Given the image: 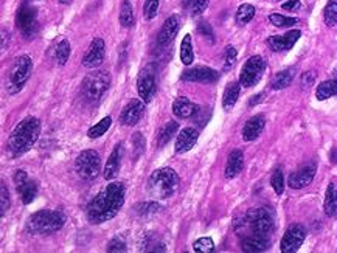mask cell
<instances>
[{
	"label": "cell",
	"mask_w": 337,
	"mask_h": 253,
	"mask_svg": "<svg viewBox=\"0 0 337 253\" xmlns=\"http://www.w3.org/2000/svg\"><path fill=\"white\" fill-rule=\"evenodd\" d=\"M125 204V185L112 182L101 190L87 207V219L92 224H103L111 221Z\"/></svg>",
	"instance_id": "obj_1"
},
{
	"label": "cell",
	"mask_w": 337,
	"mask_h": 253,
	"mask_svg": "<svg viewBox=\"0 0 337 253\" xmlns=\"http://www.w3.org/2000/svg\"><path fill=\"white\" fill-rule=\"evenodd\" d=\"M41 134V121L36 117H27L16 126L8 138V149L14 155L28 152L38 141Z\"/></svg>",
	"instance_id": "obj_2"
},
{
	"label": "cell",
	"mask_w": 337,
	"mask_h": 253,
	"mask_svg": "<svg viewBox=\"0 0 337 253\" xmlns=\"http://www.w3.org/2000/svg\"><path fill=\"white\" fill-rule=\"evenodd\" d=\"M177 188H179V176L171 168L155 170L149 177L148 190L149 194L157 201L171 197L177 191Z\"/></svg>",
	"instance_id": "obj_3"
},
{
	"label": "cell",
	"mask_w": 337,
	"mask_h": 253,
	"mask_svg": "<svg viewBox=\"0 0 337 253\" xmlns=\"http://www.w3.org/2000/svg\"><path fill=\"white\" fill-rule=\"evenodd\" d=\"M65 219V214L61 210H41L30 216L27 230L31 234H50L61 230Z\"/></svg>",
	"instance_id": "obj_4"
},
{
	"label": "cell",
	"mask_w": 337,
	"mask_h": 253,
	"mask_svg": "<svg viewBox=\"0 0 337 253\" xmlns=\"http://www.w3.org/2000/svg\"><path fill=\"white\" fill-rule=\"evenodd\" d=\"M241 225L244 230L249 231V234L269 238V234L275 228L274 214L269 211V208H252L244 214Z\"/></svg>",
	"instance_id": "obj_5"
},
{
	"label": "cell",
	"mask_w": 337,
	"mask_h": 253,
	"mask_svg": "<svg viewBox=\"0 0 337 253\" xmlns=\"http://www.w3.org/2000/svg\"><path fill=\"white\" fill-rule=\"evenodd\" d=\"M109 86H111L109 71H104V70L94 71V73H89L84 78L81 84V97L86 103L95 104L108 92Z\"/></svg>",
	"instance_id": "obj_6"
},
{
	"label": "cell",
	"mask_w": 337,
	"mask_h": 253,
	"mask_svg": "<svg viewBox=\"0 0 337 253\" xmlns=\"http://www.w3.org/2000/svg\"><path fill=\"white\" fill-rule=\"evenodd\" d=\"M31 71H33V61L30 56L24 55L21 58H17L8 75V86H7L8 94L14 95L19 92V90H22L24 84L28 81L31 75Z\"/></svg>",
	"instance_id": "obj_7"
},
{
	"label": "cell",
	"mask_w": 337,
	"mask_h": 253,
	"mask_svg": "<svg viewBox=\"0 0 337 253\" xmlns=\"http://www.w3.org/2000/svg\"><path fill=\"white\" fill-rule=\"evenodd\" d=\"M75 170L84 180H94L101 170V157L94 149H86L79 152L75 160Z\"/></svg>",
	"instance_id": "obj_8"
},
{
	"label": "cell",
	"mask_w": 337,
	"mask_h": 253,
	"mask_svg": "<svg viewBox=\"0 0 337 253\" xmlns=\"http://www.w3.org/2000/svg\"><path fill=\"white\" fill-rule=\"evenodd\" d=\"M266 68V62L261 56H252L242 65L239 73V82L244 87H254L261 79Z\"/></svg>",
	"instance_id": "obj_9"
},
{
	"label": "cell",
	"mask_w": 337,
	"mask_h": 253,
	"mask_svg": "<svg viewBox=\"0 0 337 253\" xmlns=\"http://www.w3.org/2000/svg\"><path fill=\"white\" fill-rule=\"evenodd\" d=\"M16 25L27 38H33L38 31V11L36 8L24 4L16 14Z\"/></svg>",
	"instance_id": "obj_10"
},
{
	"label": "cell",
	"mask_w": 337,
	"mask_h": 253,
	"mask_svg": "<svg viewBox=\"0 0 337 253\" xmlns=\"http://www.w3.org/2000/svg\"><path fill=\"white\" fill-rule=\"evenodd\" d=\"M305 238H306L305 227L300 224H294L286 230L285 236L281 239L280 250L283 253H294L301 247V244L305 242Z\"/></svg>",
	"instance_id": "obj_11"
},
{
	"label": "cell",
	"mask_w": 337,
	"mask_h": 253,
	"mask_svg": "<svg viewBox=\"0 0 337 253\" xmlns=\"http://www.w3.org/2000/svg\"><path fill=\"white\" fill-rule=\"evenodd\" d=\"M137 90H138L140 98L145 103H149L154 98L155 90H157V82H155V75L151 65L145 67L140 71V75L137 78Z\"/></svg>",
	"instance_id": "obj_12"
},
{
	"label": "cell",
	"mask_w": 337,
	"mask_h": 253,
	"mask_svg": "<svg viewBox=\"0 0 337 253\" xmlns=\"http://www.w3.org/2000/svg\"><path fill=\"white\" fill-rule=\"evenodd\" d=\"M106 55V45L101 38H95L89 45L86 55L82 58V65L87 68H97L103 64Z\"/></svg>",
	"instance_id": "obj_13"
},
{
	"label": "cell",
	"mask_w": 337,
	"mask_h": 253,
	"mask_svg": "<svg viewBox=\"0 0 337 253\" xmlns=\"http://www.w3.org/2000/svg\"><path fill=\"white\" fill-rule=\"evenodd\" d=\"M181 78L184 81H190V82L211 84V82H216L219 79V73L216 70L210 68V67H194V68L185 70Z\"/></svg>",
	"instance_id": "obj_14"
},
{
	"label": "cell",
	"mask_w": 337,
	"mask_h": 253,
	"mask_svg": "<svg viewBox=\"0 0 337 253\" xmlns=\"http://www.w3.org/2000/svg\"><path fill=\"white\" fill-rule=\"evenodd\" d=\"M145 101L143 100H132L129 101L125 109L121 111V115H120V121L125 124V126H135L141 115L145 112Z\"/></svg>",
	"instance_id": "obj_15"
},
{
	"label": "cell",
	"mask_w": 337,
	"mask_h": 253,
	"mask_svg": "<svg viewBox=\"0 0 337 253\" xmlns=\"http://www.w3.org/2000/svg\"><path fill=\"white\" fill-rule=\"evenodd\" d=\"M314 176H315V163L305 165V166H301L298 171H295L289 176L288 185L292 190H301V188L308 187L312 182Z\"/></svg>",
	"instance_id": "obj_16"
},
{
	"label": "cell",
	"mask_w": 337,
	"mask_h": 253,
	"mask_svg": "<svg viewBox=\"0 0 337 253\" xmlns=\"http://www.w3.org/2000/svg\"><path fill=\"white\" fill-rule=\"evenodd\" d=\"M300 36H301V31L291 30L286 34L272 36V38L268 39V44L274 51H286V50H291L294 47V44L300 39Z\"/></svg>",
	"instance_id": "obj_17"
},
{
	"label": "cell",
	"mask_w": 337,
	"mask_h": 253,
	"mask_svg": "<svg viewBox=\"0 0 337 253\" xmlns=\"http://www.w3.org/2000/svg\"><path fill=\"white\" fill-rule=\"evenodd\" d=\"M179 27H181V19H179V16H176V14H174V16H170L168 19L165 21V24H163L160 33H158V36H157V42H158V45H162V47L170 45V44L174 41L177 31H179Z\"/></svg>",
	"instance_id": "obj_18"
},
{
	"label": "cell",
	"mask_w": 337,
	"mask_h": 253,
	"mask_svg": "<svg viewBox=\"0 0 337 253\" xmlns=\"http://www.w3.org/2000/svg\"><path fill=\"white\" fill-rule=\"evenodd\" d=\"M198 141V131L194 128H185L179 132L176 140V154L188 152Z\"/></svg>",
	"instance_id": "obj_19"
},
{
	"label": "cell",
	"mask_w": 337,
	"mask_h": 253,
	"mask_svg": "<svg viewBox=\"0 0 337 253\" xmlns=\"http://www.w3.org/2000/svg\"><path fill=\"white\" fill-rule=\"evenodd\" d=\"M271 247V241L269 238L264 236H257V234H245L241 241V248L242 251L247 253H260V251H266Z\"/></svg>",
	"instance_id": "obj_20"
},
{
	"label": "cell",
	"mask_w": 337,
	"mask_h": 253,
	"mask_svg": "<svg viewBox=\"0 0 337 253\" xmlns=\"http://www.w3.org/2000/svg\"><path fill=\"white\" fill-rule=\"evenodd\" d=\"M264 124H266V120H264L263 115L252 117L249 121L244 124V128H242V138H244V141L257 140L261 135L263 129H264Z\"/></svg>",
	"instance_id": "obj_21"
},
{
	"label": "cell",
	"mask_w": 337,
	"mask_h": 253,
	"mask_svg": "<svg viewBox=\"0 0 337 253\" xmlns=\"http://www.w3.org/2000/svg\"><path fill=\"white\" fill-rule=\"evenodd\" d=\"M244 168V154L239 149H235L228 154L227 158V165H225V179H235Z\"/></svg>",
	"instance_id": "obj_22"
},
{
	"label": "cell",
	"mask_w": 337,
	"mask_h": 253,
	"mask_svg": "<svg viewBox=\"0 0 337 253\" xmlns=\"http://www.w3.org/2000/svg\"><path fill=\"white\" fill-rule=\"evenodd\" d=\"M121 158H123V146L121 144H117L114 151L111 152L108 161H106V166H104V179L106 180H111L117 176V173L121 166Z\"/></svg>",
	"instance_id": "obj_23"
},
{
	"label": "cell",
	"mask_w": 337,
	"mask_h": 253,
	"mask_svg": "<svg viewBox=\"0 0 337 253\" xmlns=\"http://www.w3.org/2000/svg\"><path fill=\"white\" fill-rule=\"evenodd\" d=\"M198 111H199V106L191 103L185 97L176 98L174 103H173V112H174L176 117H179V118H190V117H193L194 114H196Z\"/></svg>",
	"instance_id": "obj_24"
},
{
	"label": "cell",
	"mask_w": 337,
	"mask_h": 253,
	"mask_svg": "<svg viewBox=\"0 0 337 253\" xmlns=\"http://www.w3.org/2000/svg\"><path fill=\"white\" fill-rule=\"evenodd\" d=\"M241 82H228L225 90H224V95H222V107L224 111H232L238 98H239V90H241Z\"/></svg>",
	"instance_id": "obj_25"
},
{
	"label": "cell",
	"mask_w": 337,
	"mask_h": 253,
	"mask_svg": "<svg viewBox=\"0 0 337 253\" xmlns=\"http://www.w3.org/2000/svg\"><path fill=\"white\" fill-rule=\"evenodd\" d=\"M325 213L329 218H334L337 214V185L335 184H329L326 188V194H325Z\"/></svg>",
	"instance_id": "obj_26"
},
{
	"label": "cell",
	"mask_w": 337,
	"mask_h": 253,
	"mask_svg": "<svg viewBox=\"0 0 337 253\" xmlns=\"http://www.w3.org/2000/svg\"><path fill=\"white\" fill-rule=\"evenodd\" d=\"M294 76H295V70L294 68H286V70H283V71H278V73L274 76L272 82H271V87L274 90L286 89L288 86H291Z\"/></svg>",
	"instance_id": "obj_27"
},
{
	"label": "cell",
	"mask_w": 337,
	"mask_h": 253,
	"mask_svg": "<svg viewBox=\"0 0 337 253\" xmlns=\"http://www.w3.org/2000/svg\"><path fill=\"white\" fill-rule=\"evenodd\" d=\"M16 190H17V193H19L22 202L25 205L31 204L34 201V197L38 196V184L33 182V180H27L25 184H22L21 187H17Z\"/></svg>",
	"instance_id": "obj_28"
},
{
	"label": "cell",
	"mask_w": 337,
	"mask_h": 253,
	"mask_svg": "<svg viewBox=\"0 0 337 253\" xmlns=\"http://www.w3.org/2000/svg\"><path fill=\"white\" fill-rule=\"evenodd\" d=\"M334 95H337V79H328V81H323L322 84L317 86V90H315L317 100L323 101Z\"/></svg>",
	"instance_id": "obj_29"
},
{
	"label": "cell",
	"mask_w": 337,
	"mask_h": 253,
	"mask_svg": "<svg viewBox=\"0 0 337 253\" xmlns=\"http://www.w3.org/2000/svg\"><path fill=\"white\" fill-rule=\"evenodd\" d=\"M120 24L125 28H131L134 25V8L129 0H123L120 8Z\"/></svg>",
	"instance_id": "obj_30"
},
{
	"label": "cell",
	"mask_w": 337,
	"mask_h": 253,
	"mask_svg": "<svg viewBox=\"0 0 337 253\" xmlns=\"http://www.w3.org/2000/svg\"><path fill=\"white\" fill-rule=\"evenodd\" d=\"M70 51H72V48H70V44L67 39L61 41L56 48H55V53H53V56H55V61L59 64V65H64L67 64L68 58H70Z\"/></svg>",
	"instance_id": "obj_31"
},
{
	"label": "cell",
	"mask_w": 337,
	"mask_h": 253,
	"mask_svg": "<svg viewBox=\"0 0 337 253\" xmlns=\"http://www.w3.org/2000/svg\"><path fill=\"white\" fill-rule=\"evenodd\" d=\"M255 17V7L250 5V4H244L238 8L236 11V22L239 25H245L249 24L252 19Z\"/></svg>",
	"instance_id": "obj_32"
},
{
	"label": "cell",
	"mask_w": 337,
	"mask_h": 253,
	"mask_svg": "<svg viewBox=\"0 0 337 253\" xmlns=\"http://www.w3.org/2000/svg\"><path fill=\"white\" fill-rule=\"evenodd\" d=\"M177 129H179V124L176 121H168L160 129V134H158V144H160V146H165V144L173 138V135H176Z\"/></svg>",
	"instance_id": "obj_33"
},
{
	"label": "cell",
	"mask_w": 337,
	"mask_h": 253,
	"mask_svg": "<svg viewBox=\"0 0 337 253\" xmlns=\"http://www.w3.org/2000/svg\"><path fill=\"white\" fill-rule=\"evenodd\" d=\"M111 124H112V118L104 117L100 123H97L95 126H92V128L89 129V132H87L89 138H98V137L104 135L106 132H108V129L111 128Z\"/></svg>",
	"instance_id": "obj_34"
},
{
	"label": "cell",
	"mask_w": 337,
	"mask_h": 253,
	"mask_svg": "<svg viewBox=\"0 0 337 253\" xmlns=\"http://www.w3.org/2000/svg\"><path fill=\"white\" fill-rule=\"evenodd\" d=\"M181 61L185 65H190L194 61V53H193L191 36L190 34H187L184 38V41H182V45H181Z\"/></svg>",
	"instance_id": "obj_35"
},
{
	"label": "cell",
	"mask_w": 337,
	"mask_h": 253,
	"mask_svg": "<svg viewBox=\"0 0 337 253\" xmlns=\"http://www.w3.org/2000/svg\"><path fill=\"white\" fill-rule=\"evenodd\" d=\"M323 19L328 27H334L337 24V0H329L323 10Z\"/></svg>",
	"instance_id": "obj_36"
},
{
	"label": "cell",
	"mask_w": 337,
	"mask_h": 253,
	"mask_svg": "<svg viewBox=\"0 0 337 253\" xmlns=\"http://www.w3.org/2000/svg\"><path fill=\"white\" fill-rule=\"evenodd\" d=\"M269 22L278 28H283V27H292L295 24H298V19L295 17H288V16H283V14H271L269 16Z\"/></svg>",
	"instance_id": "obj_37"
},
{
	"label": "cell",
	"mask_w": 337,
	"mask_h": 253,
	"mask_svg": "<svg viewBox=\"0 0 337 253\" xmlns=\"http://www.w3.org/2000/svg\"><path fill=\"white\" fill-rule=\"evenodd\" d=\"M160 210L162 207L157 202H143V204L135 205V213L140 216H152V214H157Z\"/></svg>",
	"instance_id": "obj_38"
},
{
	"label": "cell",
	"mask_w": 337,
	"mask_h": 253,
	"mask_svg": "<svg viewBox=\"0 0 337 253\" xmlns=\"http://www.w3.org/2000/svg\"><path fill=\"white\" fill-rule=\"evenodd\" d=\"M271 184H272L274 191H275L278 196H281L283 191H285V177H283V171H281L280 168L274 171L272 179H271Z\"/></svg>",
	"instance_id": "obj_39"
},
{
	"label": "cell",
	"mask_w": 337,
	"mask_h": 253,
	"mask_svg": "<svg viewBox=\"0 0 337 253\" xmlns=\"http://www.w3.org/2000/svg\"><path fill=\"white\" fill-rule=\"evenodd\" d=\"M193 248L198 253H211L215 250V242L211 238H201L193 244Z\"/></svg>",
	"instance_id": "obj_40"
},
{
	"label": "cell",
	"mask_w": 337,
	"mask_h": 253,
	"mask_svg": "<svg viewBox=\"0 0 337 253\" xmlns=\"http://www.w3.org/2000/svg\"><path fill=\"white\" fill-rule=\"evenodd\" d=\"M208 4H210V0H190L187 8L191 16H199L207 10Z\"/></svg>",
	"instance_id": "obj_41"
},
{
	"label": "cell",
	"mask_w": 337,
	"mask_h": 253,
	"mask_svg": "<svg viewBox=\"0 0 337 253\" xmlns=\"http://www.w3.org/2000/svg\"><path fill=\"white\" fill-rule=\"evenodd\" d=\"M8 210H10V191L5 182H2L0 184V214L5 216Z\"/></svg>",
	"instance_id": "obj_42"
},
{
	"label": "cell",
	"mask_w": 337,
	"mask_h": 253,
	"mask_svg": "<svg viewBox=\"0 0 337 253\" xmlns=\"http://www.w3.org/2000/svg\"><path fill=\"white\" fill-rule=\"evenodd\" d=\"M158 5H160V0H146V4L143 7V16L146 21H151L157 16Z\"/></svg>",
	"instance_id": "obj_43"
},
{
	"label": "cell",
	"mask_w": 337,
	"mask_h": 253,
	"mask_svg": "<svg viewBox=\"0 0 337 253\" xmlns=\"http://www.w3.org/2000/svg\"><path fill=\"white\" fill-rule=\"evenodd\" d=\"M132 144H134V149H135V157H140L146 148V140L143 138V135H141L140 132H135L132 135Z\"/></svg>",
	"instance_id": "obj_44"
},
{
	"label": "cell",
	"mask_w": 337,
	"mask_h": 253,
	"mask_svg": "<svg viewBox=\"0 0 337 253\" xmlns=\"http://www.w3.org/2000/svg\"><path fill=\"white\" fill-rule=\"evenodd\" d=\"M108 250L109 253H118V251H126V244H125V241L123 239H120V238H114L109 244H108Z\"/></svg>",
	"instance_id": "obj_45"
},
{
	"label": "cell",
	"mask_w": 337,
	"mask_h": 253,
	"mask_svg": "<svg viewBox=\"0 0 337 253\" xmlns=\"http://www.w3.org/2000/svg\"><path fill=\"white\" fill-rule=\"evenodd\" d=\"M236 56H238V51L235 47L228 45L225 48V68H230L235 62H236Z\"/></svg>",
	"instance_id": "obj_46"
},
{
	"label": "cell",
	"mask_w": 337,
	"mask_h": 253,
	"mask_svg": "<svg viewBox=\"0 0 337 253\" xmlns=\"http://www.w3.org/2000/svg\"><path fill=\"white\" fill-rule=\"evenodd\" d=\"M198 30H199V33H201L202 36H205V38H208L211 42L215 41V39H213V30H211L210 24H207V22H201V24H199V27H198Z\"/></svg>",
	"instance_id": "obj_47"
},
{
	"label": "cell",
	"mask_w": 337,
	"mask_h": 253,
	"mask_svg": "<svg viewBox=\"0 0 337 253\" xmlns=\"http://www.w3.org/2000/svg\"><path fill=\"white\" fill-rule=\"evenodd\" d=\"M27 180H28V176H27V173L24 170L16 171V174H14V185H16V188L21 187L22 184H25Z\"/></svg>",
	"instance_id": "obj_48"
},
{
	"label": "cell",
	"mask_w": 337,
	"mask_h": 253,
	"mask_svg": "<svg viewBox=\"0 0 337 253\" xmlns=\"http://www.w3.org/2000/svg\"><path fill=\"white\" fill-rule=\"evenodd\" d=\"M314 73L312 71H308V73H303V76H301V86H303V89H308L314 84Z\"/></svg>",
	"instance_id": "obj_49"
},
{
	"label": "cell",
	"mask_w": 337,
	"mask_h": 253,
	"mask_svg": "<svg viewBox=\"0 0 337 253\" xmlns=\"http://www.w3.org/2000/svg\"><path fill=\"white\" fill-rule=\"evenodd\" d=\"M300 8V0H288V2L283 4V10L286 11H295Z\"/></svg>",
	"instance_id": "obj_50"
},
{
	"label": "cell",
	"mask_w": 337,
	"mask_h": 253,
	"mask_svg": "<svg viewBox=\"0 0 337 253\" xmlns=\"http://www.w3.org/2000/svg\"><path fill=\"white\" fill-rule=\"evenodd\" d=\"M263 97H264V94H258V95L252 97V100H250V106H255V104H258V103H261Z\"/></svg>",
	"instance_id": "obj_51"
},
{
	"label": "cell",
	"mask_w": 337,
	"mask_h": 253,
	"mask_svg": "<svg viewBox=\"0 0 337 253\" xmlns=\"http://www.w3.org/2000/svg\"><path fill=\"white\" fill-rule=\"evenodd\" d=\"M329 157H331V161H332V163H337V148H334V149L331 151Z\"/></svg>",
	"instance_id": "obj_52"
},
{
	"label": "cell",
	"mask_w": 337,
	"mask_h": 253,
	"mask_svg": "<svg viewBox=\"0 0 337 253\" xmlns=\"http://www.w3.org/2000/svg\"><path fill=\"white\" fill-rule=\"evenodd\" d=\"M7 36H10V33L7 34V30H2V39H4V41H2V47H4V48L7 47Z\"/></svg>",
	"instance_id": "obj_53"
},
{
	"label": "cell",
	"mask_w": 337,
	"mask_h": 253,
	"mask_svg": "<svg viewBox=\"0 0 337 253\" xmlns=\"http://www.w3.org/2000/svg\"><path fill=\"white\" fill-rule=\"evenodd\" d=\"M59 4H62V5H68V4H72L73 0H58Z\"/></svg>",
	"instance_id": "obj_54"
}]
</instances>
